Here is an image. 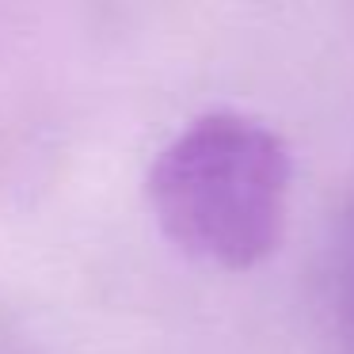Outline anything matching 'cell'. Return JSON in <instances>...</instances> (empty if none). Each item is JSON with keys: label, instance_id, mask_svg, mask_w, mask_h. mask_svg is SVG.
<instances>
[{"label": "cell", "instance_id": "1", "mask_svg": "<svg viewBox=\"0 0 354 354\" xmlns=\"http://www.w3.org/2000/svg\"><path fill=\"white\" fill-rule=\"evenodd\" d=\"M290 153L244 115H209L179 133L149 176L153 209L183 252L252 267L274 248L286 217Z\"/></svg>", "mask_w": 354, "mask_h": 354}, {"label": "cell", "instance_id": "2", "mask_svg": "<svg viewBox=\"0 0 354 354\" xmlns=\"http://www.w3.org/2000/svg\"><path fill=\"white\" fill-rule=\"evenodd\" d=\"M324 313L339 351L354 354V198L335 225L324 263Z\"/></svg>", "mask_w": 354, "mask_h": 354}]
</instances>
